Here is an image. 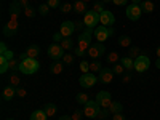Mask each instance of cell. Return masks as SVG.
Wrapping results in <instances>:
<instances>
[{
    "label": "cell",
    "instance_id": "obj_13",
    "mask_svg": "<svg viewBox=\"0 0 160 120\" xmlns=\"http://www.w3.org/2000/svg\"><path fill=\"white\" fill-rule=\"evenodd\" d=\"M99 21H101V26H106V28H114L115 16L112 15V11L104 10L101 15H99Z\"/></svg>",
    "mask_w": 160,
    "mask_h": 120
},
{
    "label": "cell",
    "instance_id": "obj_59",
    "mask_svg": "<svg viewBox=\"0 0 160 120\" xmlns=\"http://www.w3.org/2000/svg\"><path fill=\"white\" fill-rule=\"evenodd\" d=\"M7 120H15V118H7Z\"/></svg>",
    "mask_w": 160,
    "mask_h": 120
},
{
    "label": "cell",
    "instance_id": "obj_38",
    "mask_svg": "<svg viewBox=\"0 0 160 120\" xmlns=\"http://www.w3.org/2000/svg\"><path fill=\"white\" fill-rule=\"evenodd\" d=\"M37 10H38V13H40L42 16H47V15H48V11H50V7H48V3H42Z\"/></svg>",
    "mask_w": 160,
    "mask_h": 120
},
{
    "label": "cell",
    "instance_id": "obj_30",
    "mask_svg": "<svg viewBox=\"0 0 160 120\" xmlns=\"http://www.w3.org/2000/svg\"><path fill=\"white\" fill-rule=\"evenodd\" d=\"M7 71H10V61L3 56H0V72L5 74Z\"/></svg>",
    "mask_w": 160,
    "mask_h": 120
},
{
    "label": "cell",
    "instance_id": "obj_41",
    "mask_svg": "<svg viewBox=\"0 0 160 120\" xmlns=\"http://www.w3.org/2000/svg\"><path fill=\"white\" fill-rule=\"evenodd\" d=\"M85 114H83V111H80V109H75L74 112H72V120H82V117H83Z\"/></svg>",
    "mask_w": 160,
    "mask_h": 120
},
{
    "label": "cell",
    "instance_id": "obj_55",
    "mask_svg": "<svg viewBox=\"0 0 160 120\" xmlns=\"http://www.w3.org/2000/svg\"><path fill=\"white\" fill-rule=\"evenodd\" d=\"M155 66H157V68H158V69H160V58H158V59H157V62H155Z\"/></svg>",
    "mask_w": 160,
    "mask_h": 120
},
{
    "label": "cell",
    "instance_id": "obj_32",
    "mask_svg": "<svg viewBox=\"0 0 160 120\" xmlns=\"http://www.w3.org/2000/svg\"><path fill=\"white\" fill-rule=\"evenodd\" d=\"M108 62L109 64H117V62H120V56H118V53L117 51H112V53H109L108 55Z\"/></svg>",
    "mask_w": 160,
    "mask_h": 120
},
{
    "label": "cell",
    "instance_id": "obj_33",
    "mask_svg": "<svg viewBox=\"0 0 160 120\" xmlns=\"http://www.w3.org/2000/svg\"><path fill=\"white\" fill-rule=\"evenodd\" d=\"M125 71H127V69H125L120 62H117V64H114V66H112V72H114L115 75H123V74H125Z\"/></svg>",
    "mask_w": 160,
    "mask_h": 120
},
{
    "label": "cell",
    "instance_id": "obj_35",
    "mask_svg": "<svg viewBox=\"0 0 160 120\" xmlns=\"http://www.w3.org/2000/svg\"><path fill=\"white\" fill-rule=\"evenodd\" d=\"M78 69H80V72H82V74H88L90 72V62L88 61H80Z\"/></svg>",
    "mask_w": 160,
    "mask_h": 120
},
{
    "label": "cell",
    "instance_id": "obj_16",
    "mask_svg": "<svg viewBox=\"0 0 160 120\" xmlns=\"http://www.w3.org/2000/svg\"><path fill=\"white\" fill-rule=\"evenodd\" d=\"M114 72H112V69H108V68H102L101 69V72H99V82L101 83H104V85H109V83H112V80H114Z\"/></svg>",
    "mask_w": 160,
    "mask_h": 120
},
{
    "label": "cell",
    "instance_id": "obj_45",
    "mask_svg": "<svg viewBox=\"0 0 160 120\" xmlns=\"http://www.w3.org/2000/svg\"><path fill=\"white\" fill-rule=\"evenodd\" d=\"M0 56H3V58H7L8 61H11V59H15V53H13L11 50H7L3 55H0Z\"/></svg>",
    "mask_w": 160,
    "mask_h": 120
},
{
    "label": "cell",
    "instance_id": "obj_21",
    "mask_svg": "<svg viewBox=\"0 0 160 120\" xmlns=\"http://www.w3.org/2000/svg\"><path fill=\"white\" fill-rule=\"evenodd\" d=\"M62 69H64V62H62V61H55V62L51 64V68H50L51 74H55V75L61 74V72H62Z\"/></svg>",
    "mask_w": 160,
    "mask_h": 120
},
{
    "label": "cell",
    "instance_id": "obj_53",
    "mask_svg": "<svg viewBox=\"0 0 160 120\" xmlns=\"http://www.w3.org/2000/svg\"><path fill=\"white\" fill-rule=\"evenodd\" d=\"M58 120H72V117L71 115H61Z\"/></svg>",
    "mask_w": 160,
    "mask_h": 120
},
{
    "label": "cell",
    "instance_id": "obj_15",
    "mask_svg": "<svg viewBox=\"0 0 160 120\" xmlns=\"http://www.w3.org/2000/svg\"><path fill=\"white\" fill-rule=\"evenodd\" d=\"M2 32H3V35H5V37H15V35H16V32H18V21L10 19V21L3 26Z\"/></svg>",
    "mask_w": 160,
    "mask_h": 120
},
{
    "label": "cell",
    "instance_id": "obj_23",
    "mask_svg": "<svg viewBox=\"0 0 160 120\" xmlns=\"http://www.w3.org/2000/svg\"><path fill=\"white\" fill-rule=\"evenodd\" d=\"M10 85H13V87H19L21 85V77H19V72H11L10 74Z\"/></svg>",
    "mask_w": 160,
    "mask_h": 120
},
{
    "label": "cell",
    "instance_id": "obj_18",
    "mask_svg": "<svg viewBox=\"0 0 160 120\" xmlns=\"http://www.w3.org/2000/svg\"><path fill=\"white\" fill-rule=\"evenodd\" d=\"M15 96H16V87H13V85L5 87V90H3V93H2L3 101H11Z\"/></svg>",
    "mask_w": 160,
    "mask_h": 120
},
{
    "label": "cell",
    "instance_id": "obj_24",
    "mask_svg": "<svg viewBox=\"0 0 160 120\" xmlns=\"http://www.w3.org/2000/svg\"><path fill=\"white\" fill-rule=\"evenodd\" d=\"M43 111L47 112L48 117H53V115L56 114L58 108H56V104H53V102H47V104H45V108H43Z\"/></svg>",
    "mask_w": 160,
    "mask_h": 120
},
{
    "label": "cell",
    "instance_id": "obj_27",
    "mask_svg": "<svg viewBox=\"0 0 160 120\" xmlns=\"http://www.w3.org/2000/svg\"><path fill=\"white\" fill-rule=\"evenodd\" d=\"M118 45L122 48H128L131 45V37L130 35H120L118 37Z\"/></svg>",
    "mask_w": 160,
    "mask_h": 120
},
{
    "label": "cell",
    "instance_id": "obj_9",
    "mask_svg": "<svg viewBox=\"0 0 160 120\" xmlns=\"http://www.w3.org/2000/svg\"><path fill=\"white\" fill-rule=\"evenodd\" d=\"M125 13H127V18H128L130 21H138V19L141 18V15H142V10H141V5L131 3V5L127 7Z\"/></svg>",
    "mask_w": 160,
    "mask_h": 120
},
{
    "label": "cell",
    "instance_id": "obj_7",
    "mask_svg": "<svg viewBox=\"0 0 160 120\" xmlns=\"http://www.w3.org/2000/svg\"><path fill=\"white\" fill-rule=\"evenodd\" d=\"M106 53V47L101 43V42H96V43H93L90 48H88V58H91V59H99L102 55Z\"/></svg>",
    "mask_w": 160,
    "mask_h": 120
},
{
    "label": "cell",
    "instance_id": "obj_11",
    "mask_svg": "<svg viewBox=\"0 0 160 120\" xmlns=\"http://www.w3.org/2000/svg\"><path fill=\"white\" fill-rule=\"evenodd\" d=\"M98 77L95 75V74H82V77L78 78V83H80V87H83V88H91V87H95L96 85V82H98Z\"/></svg>",
    "mask_w": 160,
    "mask_h": 120
},
{
    "label": "cell",
    "instance_id": "obj_17",
    "mask_svg": "<svg viewBox=\"0 0 160 120\" xmlns=\"http://www.w3.org/2000/svg\"><path fill=\"white\" fill-rule=\"evenodd\" d=\"M38 53H40L38 45H31V47L26 48V51H24V53H21L19 61H22V59H26V58H37V56H38Z\"/></svg>",
    "mask_w": 160,
    "mask_h": 120
},
{
    "label": "cell",
    "instance_id": "obj_4",
    "mask_svg": "<svg viewBox=\"0 0 160 120\" xmlns=\"http://www.w3.org/2000/svg\"><path fill=\"white\" fill-rule=\"evenodd\" d=\"M83 22H85V28H87V29H95V28H98V24L101 22V21H99V13L93 11V10H88L85 15H83Z\"/></svg>",
    "mask_w": 160,
    "mask_h": 120
},
{
    "label": "cell",
    "instance_id": "obj_8",
    "mask_svg": "<svg viewBox=\"0 0 160 120\" xmlns=\"http://www.w3.org/2000/svg\"><path fill=\"white\" fill-rule=\"evenodd\" d=\"M96 101H98V104L101 106L102 109H109L111 104L114 102L109 91H99V93H96Z\"/></svg>",
    "mask_w": 160,
    "mask_h": 120
},
{
    "label": "cell",
    "instance_id": "obj_2",
    "mask_svg": "<svg viewBox=\"0 0 160 120\" xmlns=\"http://www.w3.org/2000/svg\"><path fill=\"white\" fill-rule=\"evenodd\" d=\"M40 64L37 61V58H26L22 61H19V74L24 75H32L38 71Z\"/></svg>",
    "mask_w": 160,
    "mask_h": 120
},
{
    "label": "cell",
    "instance_id": "obj_58",
    "mask_svg": "<svg viewBox=\"0 0 160 120\" xmlns=\"http://www.w3.org/2000/svg\"><path fill=\"white\" fill-rule=\"evenodd\" d=\"M82 2H85V3H90V2H91V0H82Z\"/></svg>",
    "mask_w": 160,
    "mask_h": 120
},
{
    "label": "cell",
    "instance_id": "obj_52",
    "mask_svg": "<svg viewBox=\"0 0 160 120\" xmlns=\"http://www.w3.org/2000/svg\"><path fill=\"white\" fill-rule=\"evenodd\" d=\"M18 2L21 3L22 8H28V7H29V0H18Z\"/></svg>",
    "mask_w": 160,
    "mask_h": 120
},
{
    "label": "cell",
    "instance_id": "obj_46",
    "mask_svg": "<svg viewBox=\"0 0 160 120\" xmlns=\"http://www.w3.org/2000/svg\"><path fill=\"white\" fill-rule=\"evenodd\" d=\"M131 77H133V74H130V72L127 71V72L122 75V82H123V83H128V82H131Z\"/></svg>",
    "mask_w": 160,
    "mask_h": 120
},
{
    "label": "cell",
    "instance_id": "obj_49",
    "mask_svg": "<svg viewBox=\"0 0 160 120\" xmlns=\"http://www.w3.org/2000/svg\"><path fill=\"white\" fill-rule=\"evenodd\" d=\"M112 120H127V117L122 112H118V114H112Z\"/></svg>",
    "mask_w": 160,
    "mask_h": 120
},
{
    "label": "cell",
    "instance_id": "obj_29",
    "mask_svg": "<svg viewBox=\"0 0 160 120\" xmlns=\"http://www.w3.org/2000/svg\"><path fill=\"white\" fill-rule=\"evenodd\" d=\"M109 111H111V114H118V112H122V111H123V106H122V102L114 101V102L111 104Z\"/></svg>",
    "mask_w": 160,
    "mask_h": 120
},
{
    "label": "cell",
    "instance_id": "obj_14",
    "mask_svg": "<svg viewBox=\"0 0 160 120\" xmlns=\"http://www.w3.org/2000/svg\"><path fill=\"white\" fill-rule=\"evenodd\" d=\"M59 32L62 34L64 38H69L71 35H74V32H75L74 21H64V22H61V31Z\"/></svg>",
    "mask_w": 160,
    "mask_h": 120
},
{
    "label": "cell",
    "instance_id": "obj_47",
    "mask_svg": "<svg viewBox=\"0 0 160 120\" xmlns=\"http://www.w3.org/2000/svg\"><path fill=\"white\" fill-rule=\"evenodd\" d=\"M74 24H75V31H82V29H87L83 21H74Z\"/></svg>",
    "mask_w": 160,
    "mask_h": 120
},
{
    "label": "cell",
    "instance_id": "obj_10",
    "mask_svg": "<svg viewBox=\"0 0 160 120\" xmlns=\"http://www.w3.org/2000/svg\"><path fill=\"white\" fill-rule=\"evenodd\" d=\"M151 68V59L146 56V55H141V56H138L136 59H135V71L136 72H146Z\"/></svg>",
    "mask_w": 160,
    "mask_h": 120
},
{
    "label": "cell",
    "instance_id": "obj_6",
    "mask_svg": "<svg viewBox=\"0 0 160 120\" xmlns=\"http://www.w3.org/2000/svg\"><path fill=\"white\" fill-rule=\"evenodd\" d=\"M64 55L66 53H64V48L61 47V43H51L48 47V56L53 61H61Z\"/></svg>",
    "mask_w": 160,
    "mask_h": 120
},
{
    "label": "cell",
    "instance_id": "obj_50",
    "mask_svg": "<svg viewBox=\"0 0 160 120\" xmlns=\"http://www.w3.org/2000/svg\"><path fill=\"white\" fill-rule=\"evenodd\" d=\"M127 2L128 0H112V3L117 5V7H123V5H127Z\"/></svg>",
    "mask_w": 160,
    "mask_h": 120
},
{
    "label": "cell",
    "instance_id": "obj_57",
    "mask_svg": "<svg viewBox=\"0 0 160 120\" xmlns=\"http://www.w3.org/2000/svg\"><path fill=\"white\" fill-rule=\"evenodd\" d=\"M112 0H102V3H111Z\"/></svg>",
    "mask_w": 160,
    "mask_h": 120
},
{
    "label": "cell",
    "instance_id": "obj_28",
    "mask_svg": "<svg viewBox=\"0 0 160 120\" xmlns=\"http://www.w3.org/2000/svg\"><path fill=\"white\" fill-rule=\"evenodd\" d=\"M61 47L64 48V51H69V50H74V40L69 37V38H62V42H61Z\"/></svg>",
    "mask_w": 160,
    "mask_h": 120
},
{
    "label": "cell",
    "instance_id": "obj_54",
    "mask_svg": "<svg viewBox=\"0 0 160 120\" xmlns=\"http://www.w3.org/2000/svg\"><path fill=\"white\" fill-rule=\"evenodd\" d=\"M131 2H133V3H136V5H141L142 0H131Z\"/></svg>",
    "mask_w": 160,
    "mask_h": 120
},
{
    "label": "cell",
    "instance_id": "obj_51",
    "mask_svg": "<svg viewBox=\"0 0 160 120\" xmlns=\"http://www.w3.org/2000/svg\"><path fill=\"white\" fill-rule=\"evenodd\" d=\"M7 50H8V47H7V45L2 42V43H0V55H3V53H5Z\"/></svg>",
    "mask_w": 160,
    "mask_h": 120
},
{
    "label": "cell",
    "instance_id": "obj_26",
    "mask_svg": "<svg viewBox=\"0 0 160 120\" xmlns=\"http://www.w3.org/2000/svg\"><path fill=\"white\" fill-rule=\"evenodd\" d=\"M101 61H98V59H93L91 62H90V72H93V74H99L101 72Z\"/></svg>",
    "mask_w": 160,
    "mask_h": 120
},
{
    "label": "cell",
    "instance_id": "obj_56",
    "mask_svg": "<svg viewBox=\"0 0 160 120\" xmlns=\"http://www.w3.org/2000/svg\"><path fill=\"white\" fill-rule=\"evenodd\" d=\"M157 58H160V47L157 48Z\"/></svg>",
    "mask_w": 160,
    "mask_h": 120
},
{
    "label": "cell",
    "instance_id": "obj_43",
    "mask_svg": "<svg viewBox=\"0 0 160 120\" xmlns=\"http://www.w3.org/2000/svg\"><path fill=\"white\" fill-rule=\"evenodd\" d=\"M47 3L50 8H61V0H48Z\"/></svg>",
    "mask_w": 160,
    "mask_h": 120
},
{
    "label": "cell",
    "instance_id": "obj_3",
    "mask_svg": "<svg viewBox=\"0 0 160 120\" xmlns=\"http://www.w3.org/2000/svg\"><path fill=\"white\" fill-rule=\"evenodd\" d=\"M114 34H115V29L114 28H106V26H98V28L93 29V37L96 38V42H101V43Z\"/></svg>",
    "mask_w": 160,
    "mask_h": 120
},
{
    "label": "cell",
    "instance_id": "obj_39",
    "mask_svg": "<svg viewBox=\"0 0 160 120\" xmlns=\"http://www.w3.org/2000/svg\"><path fill=\"white\" fill-rule=\"evenodd\" d=\"M109 115H111V111H109V109H102V108H101V111H99V114H98V118H99V120H106Z\"/></svg>",
    "mask_w": 160,
    "mask_h": 120
},
{
    "label": "cell",
    "instance_id": "obj_37",
    "mask_svg": "<svg viewBox=\"0 0 160 120\" xmlns=\"http://www.w3.org/2000/svg\"><path fill=\"white\" fill-rule=\"evenodd\" d=\"M24 16L26 18H34L35 16V8L34 7H28V8H24Z\"/></svg>",
    "mask_w": 160,
    "mask_h": 120
},
{
    "label": "cell",
    "instance_id": "obj_20",
    "mask_svg": "<svg viewBox=\"0 0 160 120\" xmlns=\"http://www.w3.org/2000/svg\"><path fill=\"white\" fill-rule=\"evenodd\" d=\"M74 11L77 13V15H85V13L88 11L87 10V3L82 2V0H75L74 2Z\"/></svg>",
    "mask_w": 160,
    "mask_h": 120
},
{
    "label": "cell",
    "instance_id": "obj_34",
    "mask_svg": "<svg viewBox=\"0 0 160 120\" xmlns=\"http://www.w3.org/2000/svg\"><path fill=\"white\" fill-rule=\"evenodd\" d=\"M128 56H130L131 59H136L138 56H141V48H139V47H133V48H130Z\"/></svg>",
    "mask_w": 160,
    "mask_h": 120
},
{
    "label": "cell",
    "instance_id": "obj_19",
    "mask_svg": "<svg viewBox=\"0 0 160 120\" xmlns=\"http://www.w3.org/2000/svg\"><path fill=\"white\" fill-rule=\"evenodd\" d=\"M120 64H122L128 72L135 71V59H131L130 56H123V58H120Z\"/></svg>",
    "mask_w": 160,
    "mask_h": 120
},
{
    "label": "cell",
    "instance_id": "obj_5",
    "mask_svg": "<svg viewBox=\"0 0 160 120\" xmlns=\"http://www.w3.org/2000/svg\"><path fill=\"white\" fill-rule=\"evenodd\" d=\"M99 111H101V106L98 104V101L95 99H90L87 104H85V109H83V114H85V117H88V118H96L98 117V114H99Z\"/></svg>",
    "mask_w": 160,
    "mask_h": 120
},
{
    "label": "cell",
    "instance_id": "obj_44",
    "mask_svg": "<svg viewBox=\"0 0 160 120\" xmlns=\"http://www.w3.org/2000/svg\"><path fill=\"white\" fill-rule=\"evenodd\" d=\"M16 96H19V98H26V96H28V91H26L24 88H21V87H16Z\"/></svg>",
    "mask_w": 160,
    "mask_h": 120
},
{
    "label": "cell",
    "instance_id": "obj_1",
    "mask_svg": "<svg viewBox=\"0 0 160 120\" xmlns=\"http://www.w3.org/2000/svg\"><path fill=\"white\" fill-rule=\"evenodd\" d=\"M91 38H93V29H85L82 34L78 35L77 47L74 48V55H75V56L83 58V56L87 55L88 48L91 47Z\"/></svg>",
    "mask_w": 160,
    "mask_h": 120
},
{
    "label": "cell",
    "instance_id": "obj_40",
    "mask_svg": "<svg viewBox=\"0 0 160 120\" xmlns=\"http://www.w3.org/2000/svg\"><path fill=\"white\" fill-rule=\"evenodd\" d=\"M93 11H96V13H99V15H101V13L104 11V7H102V2H95V3H93V8H91Z\"/></svg>",
    "mask_w": 160,
    "mask_h": 120
},
{
    "label": "cell",
    "instance_id": "obj_25",
    "mask_svg": "<svg viewBox=\"0 0 160 120\" xmlns=\"http://www.w3.org/2000/svg\"><path fill=\"white\" fill-rule=\"evenodd\" d=\"M141 10H142V13H152L154 11V3L151 2V0H142Z\"/></svg>",
    "mask_w": 160,
    "mask_h": 120
},
{
    "label": "cell",
    "instance_id": "obj_22",
    "mask_svg": "<svg viewBox=\"0 0 160 120\" xmlns=\"http://www.w3.org/2000/svg\"><path fill=\"white\" fill-rule=\"evenodd\" d=\"M47 118H48L47 112H45L43 109H38V111L32 112V115H31V118H29V120H47Z\"/></svg>",
    "mask_w": 160,
    "mask_h": 120
},
{
    "label": "cell",
    "instance_id": "obj_42",
    "mask_svg": "<svg viewBox=\"0 0 160 120\" xmlns=\"http://www.w3.org/2000/svg\"><path fill=\"white\" fill-rule=\"evenodd\" d=\"M72 10H74V5H72V3H69V2L61 5V11H62V13H71Z\"/></svg>",
    "mask_w": 160,
    "mask_h": 120
},
{
    "label": "cell",
    "instance_id": "obj_48",
    "mask_svg": "<svg viewBox=\"0 0 160 120\" xmlns=\"http://www.w3.org/2000/svg\"><path fill=\"white\" fill-rule=\"evenodd\" d=\"M62 38H64V37H62L61 32H56L55 35H53V40H55V43H61V42H62Z\"/></svg>",
    "mask_w": 160,
    "mask_h": 120
},
{
    "label": "cell",
    "instance_id": "obj_31",
    "mask_svg": "<svg viewBox=\"0 0 160 120\" xmlns=\"http://www.w3.org/2000/svg\"><path fill=\"white\" fill-rule=\"evenodd\" d=\"M75 101L78 102V104H87L88 101H90V96L87 95V93H77V96H75Z\"/></svg>",
    "mask_w": 160,
    "mask_h": 120
},
{
    "label": "cell",
    "instance_id": "obj_36",
    "mask_svg": "<svg viewBox=\"0 0 160 120\" xmlns=\"http://www.w3.org/2000/svg\"><path fill=\"white\" fill-rule=\"evenodd\" d=\"M61 61L64 62V66H71V64L74 62V55H71V53H66Z\"/></svg>",
    "mask_w": 160,
    "mask_h": 120
},
{
    "label": "cell",
    "instance_id": "obj_12",
    "mask_svg": "<svg viewBox=\"0 0 160 120\" xmlns=\"http://www.w3.org/2000/svg\"><path fill=\"white\" fill-rule=\"evenodd\" d=\"M10 19H13V21H18V18L24 13V8L21 7V3L18 2V0H15V2H11L10 3Z\"/></svg>",
    "mask_w": 160,
    "mask_h": 120
}]
</instances>
